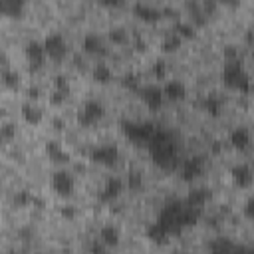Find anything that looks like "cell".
<instances>
[{"instance_id":"obj_19","label":"cell","mask_w":254,"mask_h":254,"mask_svg":"<svg viewBox=\"0 0 254 254\" xmlns=\"http://www.w3.org/2000/svg\"><path fill=\"white\" fill-rule=\"evenodd\" d=\"M208 198H210L208 189H204V187H192V189L187 192V198H185V200H187V204H190V206L202 210V206L206 204Z\"/></svg>"},{"instance_id":"obj_8","label":"cell","mask_w":254,"mask_h":254,"mask_svg":"<svg viewBox=\"0 0 254 254\" xmlns=\"http://www.w3.org/2000/svg\"><path fill=\"white\" fill-rule=\"evenodd\" d=\"M202 171H204V157H202V155H190V157H187V159L181 163V169H179L181 179H183L185 183L194 181L196 177L202 175Z\"/></svg>"},{"instance_id":"obj_43","label":"cell","mask_w":254,"mask_h":254,"mask_svg":"<svg viewBox=\"0 0 254 254\" xmlns=\"http://www.w3.org/2000/svg\"><path fill=\"white\" fill-rule=\"evenodd\" d=\"M232 254H254V248H248L244 244H236L234 250H232Z\"/></svg>"},{"instance_id":"obj_46","label":"cell","mask_w":254,"mask_h":254,"mask_svg":"<svg viewBox=\"0 0 254 254\" xmlns=\"http://www.w3.org/2000/svg\"><path fill=\"white\" fill-rule=\"evenodd\" d=\"M200 6H202V10H204V14H206V16L216 8V4H214V2H202Z\"/></svg>"},{"instance_id":"obj_29","label":"cell","mask_w":254,"mask_h":254,"mask_svg":"<svg viewBox=\"0 0 254 254\" xmlns=\"http://www.w3.org/2000/svg\"><path fill=\"white\" fill-rule=\"evenodd\" d=\"M14 204L16 206H34V200H36V194L32 192V190H28V189H20V190H16L14 192Z\"/></svg>"},{"instance_id":"obj_44","label":"cell","mask_w":254,"mask_h":254,"mask_svg":"<svg viewBox=\"0 0 254 254\" xmlns=\"http://www.w3.org/2000/svg\"><path fill=\"white\" fill-rule=\"evenodd\" d=\"M52 127H54L56 131H62V129L65 127V119H64V117H54V119H52Z\"/></svg>"},{"instance_id":"obj_15","label":"cell","mask_w":254,"mask_h":254,"mask_svg":"<svg viewBox=\"0 0 254 254\" xmlns=\"http://www.w3.org/2000/svg\"><path fill=\"white\" fill-rule=\"evenodd\" d=\"M81 48L85 54H93V56H101L105 54V46H103V40L95 34V32H87L81 40Z\"/></svg>"},{"instance_id":"obj_36","label":"cell","mask_w":254,"mask_h":254,"mask_svg":"<svg viewBox=\"0 0 254 254\" xmlns=\"http://www.w3.org/2000/svg\"><path fill=\"white\" fill-rule=\"evenodd\" d=\"M0 135H2V139H12L16 135V125L10 121H4L0 127Z\"/></svg>"},{"instance_id":"obj_52","label":"cell","mask_w":254,"mask_h":254,"mask_svg":"<svg viewBox=\"0 0 254 254\" xmlns=\"http://www.w3.org/2000/svg\"><path fill=\"white\" fill-rule=\"evenodd\" d=\"M36 254H46V252H36Z\"/></svg>"},{"instance_id":"obj_1","label":"cell","mask_w":254,"mask_h":254,"mask_svg":"<svg viewBox=\"0 0 254 254\" xmlns=\"http://www.w3.org/2000/svg\"><path fill=\"white\" fill-rule=\"evenodd\" d=\"M200 214H202V210L187 204V200L171 198V200H167L161 206L159 216H157V222L171 236V234H181L187 226H194L198 222Z\"/></svg>"},{"instance_id":"obj_47","label":"cell","mask_w":254,"mask_h":254,"mask_svg":"<svg viewBox=\"0 0 254 254\" xmlns=\"http://www.w3.org/2000/svg\"><path fill=\"white\" fill-rule=\"evenodd\" d=\"M246 42L248 44H254V30H248L246 32Z\"/></svg>"},{"instance_id":"obj_13","label":"cell","mask_w":254,"mask_h":254,"mask_svg":"<svg viewBox=\"0 0 254 254\" xmlns=\"http://www.w3.org/2000/svg\"><path fill=\"white\" fill-rule=\"evenodd\" d=\"M230 177H232L234 185H236V187H242V189H246V187H250V185L254 183V171H252V167L246 165V163H236V165H232Z\"/></svg>"},{"instance_id":"obj_6","label":"cell","mask_w":254,"mask_h":254,"mask_svg":"<svg viewBox=\"0 0 254 254\" xmlns=\"http://www.w3.org/2000/svg\"><path fill=\"white\" fill-rule=\"evenodd\" d=\"M103 115H105L103 103L97 101V99H87V101L81 105V109L77 111V123L83 125V127H89V125L97 123Z\"/></svg>"},{"instance_id":"obj_50","label":"cell","mask_w":254,"mask_h":254,"mask_svg":"<svg viewBox=\"0 0 254 254\" xmlns=\"http://www.w3.org/2000/svg\"><path fill=\"white\" fill-rule=\"evenodd\" d=\"M250 91H252V93H254V81H252V87H250Z\"/></svg>"},{"instance_id":"obj_42","label":"cell","mask_w":254,"mask_h":254,"mask_svg":"<svg viewBox=\"0 0 254 254\" xmlns=\"http://www.w3.org/2000/svg\"><path fill=\"white\" fill-rule=\"evenodd\" d=\"M224 56H226V60H238V50H236V46H232V44L224 46Z\"/></svg>"},{"instance_id":"obj_24","label":"cell","mask_w":254,"mask_h":254,"mask_svg":"<svg viewBox=\"0 0 254 254\" xmlns=\"http://www.w3.org/2000/svg\"><path fill=\"white\" fill-rule=\"evenodd\" d=\"M234 246H236V244H234L232 240L220 236V238H214V240L208 244V254H232Z\"/></svg>"},{"instance_id":"obj_4","label":"cell","mask_w":254,"mask_h":254,"mask_svg":"<svg viewBox=\"0 0 254 254\" xmlns=\"http://www.w3.org/2000/svg\"><path fill=\"white\" fill-rule=\"evenodd\" d=\"M157 129L159 127L153 121H135V119H123L121 121L123 135L135 145H149V141L153 139Z\"/></svg>"},{"instance_id":"obj_35","label":"cell","mask_w":254,"mask_h":254,"mask_svg":"<svg viewBox=\"0 0 254 254\" xmlns=\"http://www.w3.org/2000/svg\"><path fill=\"white\" fill-rule=\"evenodd\" d=\"M54 89L64 91V93H69V79H67V75H64V73L54 75Z\"/></svg>"},{"instance_id":"obj_20","label":"cell","mask_w":254,"mask_h":254,"mask_svg":"<svg viewBox=\"0 0 254 254\" xmlns=\"http://www.w3.org/2000/svg\"><path fill=\"white\" fill-rule=\"evenodd\" d=\"M222 105H224V101H222V97H220L218 93H208V95H204V99H202V109H204L210 117H218L220 111H222Z\"/></svg>"},{"instance_id":"obj_53","label":"cell","mask_w":254,"mask_h":254,"mask_svg":"<svg viewBox=\"0 0 254 254\" xmlns=\"http://www.w3.org/2000/svg\"><path fill=\"white\" fill-rule=\"evenodd\" d=\"M252 58H254V50H252Z\"/></svg>"},{"instance_id":"obj_31","label":"cell","mask_w":254,"mask_h":254,"mask_svg":"<svg viewBox=\"0 0 254 254\" xmlns=\"http://www.w3.org/2000/svg\"><path fill=\"white\" fill-rule=\"evenodd\" d=\"M24 8V2L22 0H0V10L8 16H18Z\"/></svg>"},{"instance_id":"obj_7","label":"cell","mask_w":254,"mask_h":254,"mask_svg":"<svg viewBox=\"0 0 254 254\" xmlns=\"http://www.w3.org/2000/svg\"><path fill=\"white\" fill-rule=\"evenodd\" d=\"M44 48H46V56L52 60H62L67 54V42L60 32H50L44 38Z\"/></svg>"},{"instance_id":"obj_39","label":"cell","mask_w":254,"mask_h":254,"mask_svg":"<svg viewBox=\"0 0 254 254\" xmlns=\"http://www.w3.org/2000/svg\"><path fill=\"white\" fill-rule=\"evenodd\" d=\"M65 97H67V93H64V91H58V89H54V91H52V95H50V101H52L54 105H62V103L65 101Z\"/></svg>"},{"instance_id":"obj_12","label":"cell","mask_w":254,"mask_h":254,"mask_svg":"<svg viewBox=\"0 0 254 254\" xmlns=\"http://www.w3.org/2000/svg\"><path fill=\"white\" fill-rule=\"evenodd\" d=\"M139 95H141L143 103H145L151 111H157V109L163 105V97H165L163 87H159V85H155V83L143 85V87H141V91H139Z\"/></svg>"},{"instance_id":"obj_5","label":"cell","mask_w":254,"mask_h":254,"mask_svg":"<svg viewBox=\"0 0 254 254\" xmlns=\"http://www.w3.org/2000/svg\"><path fill=\"white\" fill-rule=\"evenodd\" d=\"M89 159L97 165L103 167H111L117 163L119 159V147L115 143H99L89 151Z\"/></svg>"},{"instance_id":"obj_16","label":"cell","mask_w":254,"mask_h":254,"mask_svg":"<svg viewBox=\"0 0 254 254\" xmlns=\"http://www.w3.org/2000/svg\"><path fill=\"white\" fill-rule=\"evenodd\" d=\"M163 93L165 97H169L171 101H183L187 97V85L181 79H169L163 85Z\"/></svg>"},{"instance_id":"obj_18","label":"cell","mask_w":254,"mask_h":254,"mask_svg":"<svg viewBox=\"0 0 254 254\" xmlns=\"http://www.w3.org/2000/svg\"><path fill=\"white\" fill-rule=\"evenodd\" d=\"M46 153H48V157L54 161V163H60V165H65V163H69V153L60 145V141H46Z\"/></svg>"},{"instance_id":"obj_14","label":"cell","mask_w":254,"mask_h":254,"mask_svg":"<svg viewBox=\"0 0 254 254\" xmlns=\"http://www.w3.org/2000/svg\"><path fill=\"white\" fill-rule=\"evenodd\" d=\"M133 12L143 20V22H157L163 16V10L151 2H135Z\"/></svg>"},{"instance_id":"obj_48","label":"cell","mask_w":254,"mask_h":254,"mask_svg":"<svg viewBox=\"0 0 254 254\" xmlns=\"http://www.w3.org/2000/svg\"><path fill=\"white\" fill-rule=\"evenodd\" d=\"M212 151H214V153L220 151V141H212Z\"/></svg>"},{"instance_id":"obj_49","label":"cell","mask_w":254,"mask_h":254,"mask_svg":"<svg viewBox=\"0 0 254 254\" xmlns=\"http://www.w3.org/2000/svg\"><path fill=\"white\" fill-rule=\"evenodd\" d=\"M103 4H107V6H117L119 2H117V0H103Z\"/></svg>"},{"instance_id":"obj_17","label":"cell","mask_w":254,"mask_h":254,"mask_svg":"<svg viewBox=\"0 0 254 254\" xmlns=\"http://www.w3.org/2000/svg\"><path fill=\"white\" fill-rule=\"evenodd\" d=\"M230 143H232V147L234 149H238V151H246L248 147H250V131L246 129V127H242V125H238V127H234L232 131H230Z\"/></svg>"},{"instance_id":"obj_34","label":"cell","mask_w":254,"mask_h":254,"mask_svg":"<svg viewBox=\"0 0 254 254\" xmlns=\"http://www.w3.org/2000/svg\"><path fill=\"white\" fill-rule=\"evenodd\" d=\"M167 71H169V67H167V62L165 60H155L153 62V75L157 77V79H165L167 77Z\"/></svg>"},{"instance_id":"obj_40","label":"cell","mask_w":254,"mask_h":254,"mask_svg":"<svg viewBox=\"0 0 254 254\" xmlns=\"http://www.w3.org/2000/svg\"><path fill=\"white\" fill-rule=\"evenodd\" d=\"M133 40H135V50H137V52H145V50H147V42L143 40V36H141L137 30H135V34H133Z\"/></svg>"},{"instance_id":"obj_38","label":"cell","mask_w":254,"mask_h":254,"mask_svg":"<svg viewBox=\"0 0 254 254\" xmlns=\"http://www.w3.org/2000/svg\"><path fill=\"white\" fill-rule=\"evenodd\" d=\"M89 252H91V254H105V252H107V246L97 238V240H93V242L89 244Z\"/></svg>"},{"instance_id":"obj_3","label":"cell","mask_w":254,"mask_h":254,"mask_svg":"<svg viewBox=\"0 0 254 254\" xmlns=\"http://www.w3.org/2000/svg\"><path fill=\"white\" fill-rule=\"evenodd\" d=\"M220 77H222V81H224L226 87L238 89L242 93H248L250 87H252V79H250V75L244 69V65H242L240 60H226L224 65H222Z\"/></svg>"},{"instance_id":"obj_27","label":"cell","mask_w":254,"mask_h":254,"mask_svg":"<svg viewBox=\"0 0 254 254\" xmlns=\"http://www.w3.org/2000/svg\"><path fill=\"white\" fill-rule=\"evenodd\" d=\"M181 42H183V38L177 34V32H167L165 36H163V42H161V48H163V52H175V50H179L181 48Z\"/></svg>"},{"instance_id":"obj_21","label":"cell","mask_w":254,"mask_h":254,"mask_svg":"<svg viewBox=\"0 0 254 254\" xmlns=\"http://www.w3.org/2000/svg\"><path fill=\"white\" fill-rule=\"evenodd\" d=\"M145 234H147V238H149L151 242H155V244H165V242L169 240V232H167L157 220H153V222L147 224Z\"/></svg>"},{"instance_id":"obj_28","label":"cell","mask_w":254,"mask_h":254,"mask_svg":"<svg viewBox=\"0 0 254 254\" xmlns=\"http://www.w3.org/2000/svg\"><path fill=\"white\" fill-rule=\"evenodd\" d=\"M121 83H123V87L131 89V91H141V87H143V79L137 71H127L121 77Z\"/></svg>"},{"instance_id":"obj_25","label":"cell","mask_w":254,"mask_h":254,"mask_svg":"<svg viewBox=\"0 0 254 254\" xmlns=\"http://www.w3.org/2000/svg\"><path fill=\"white\" fill-rule=\"evenodd\" d=\"M91 77H93L95 83L105 85V83H109L113 79V71H111V67L107 64H95L93 69H91Z\"/></svg>"},{"instance_id":"obj_37","label":"cell","mask_w":254,"mask_h":254,"mask_svg":"<svg viewBox=\"0 0 254 254\" xmlns=\"http://www.w3.org/2000/svg\"><path fill=\"white\" fill-rule=\"evenodd\" d=\"M242 212H244L246 218L254 220V196H248V198H246V202H244V206H242Z\"/></svg>"},{"instance_id":"obj_2","label":"cell","mask_w":254,"mask_h":254,"mask_svg":"<svg viewBox=\"0 0 254 254\" xmlns=\"http://www.w3.org/2000/svg\"><path fill=\"white\" fill-rule=\"evenodd\" d=\"M147 149H149L153 163L159 165L161 169L171 171L179 165V145L171 131L159 127L157 133L153 135V139L149 141Z\"/></svg>"},{"instance_id":"obj_9","label":"cell","mask_w":254,"mask_h":254,"mask_svg":"<svg viewBox=\"0 0 254 254\" xmlns=\"http://www.w3.org/2000/svg\"><path fill=\"white\" fill-rule=\"evenodd\" d=\"M50 185L52 189L56 190V194L60 196H69L73 192V187H75V181H73V175L69 171H54L52 173V179H50Z\"/></svg>"},{"instance_id":"obj_10","label":"cell","mask_w":254,"mask_h":254,"mask_svg":"<svg viewBox=\"0 0 254 254\" xmlns=\"http://www.w3.org/2000/svg\"><path fill=\"white\" fill-rule=\"evenodd\" d=\"M24 54L28 58V65L32 71L40 69L44 65V58H46V48H44V42H38V40H28L26 46H24Z\"/></svg>"},{"instance_id":"obj_23","label":"cell","mask_w":254,"mask_h":254,"mask_svg":"<svg viewBox=\"0 0 254 254\" xmlns=\"http://www.w3.org/2000/svg\"><path fill=\"white\" fill-rule=\"evenodd\" d=\"M119 238H121V234H119V228L117 226H113V224H103L101 228H99V240L105 244V246H117L119 244Z\"/></svg>"},{"instance_id":"obj_45","label":"cell","mask_w":254,"mask_h":254,"mask_svg":"<svg viewBox=\"0 0 254 254\" xmlns=\"http://www.w3.org/2000/svg\"><path fill=\"white\" fill-rule=\"evenodd\" d=\"M26 93H28V97H30V99H32V101H34V99H38V97H40V89H38V87H36V85H30V87H28V91H26Z\"/></svg>"},{"instance_id":"obj_11","label":"cell","mask_w":254,"mask_h":254,"mask_svg":"<svg viewBox=\"0 0 254 254\" xmlns=\"http://www.w3.org/2000/svg\"><path fill=\"white\" fill-rule=\"evenodd\" d=\"M123 187H125L123 179H119L115 175L113 177H107L105 183H103V187H101V190L97 192V198L101 202H111V200H115L123 192Z\"/></svg>"},{"instance_id":"obj_51","label":"cell","mask_w":254,"mask_h":254,"mask_svg":"<svg viewBox=\"0 0 254 254\" xmlns=\"http://www.w3.org/2000/svg\"><path fill=\"white\" fill-rule=\"evenodd\" d=\"M8 254H18V252H14V250H10V252H8Z\"/></svg>"},{"instance_id":"obj_32","label":"cell","mask_w":254,"mask_h":254,"mask_svg":"<svg viewBox=\"0 0 254 254\" xmlns=\"http://www.w3.org/2000/svg\"><path fill=\"white\" fill-rule=\"evenodd\" d=\"M127 38H129L127 28H123V26H111V28H109V40H111L113 44H125Z\"/></svg>"},{"instance_id":"obj_41","label":"cell","mask_w":254,"mask_h":254,"mask_svg":"<svg viewBox=\"0 0 254 254\" xmlns=\"http://www.w3.org/2000/svg\"><path fill=\"white\" fill-rule=\"evenodd\" d=\"M60 214H62L64 218H73V216L77 214V210H75L73 204H64V206L60 208Z\"/></svg>"},{"instance_id":"obj_30","label":"cell","mask_w":254,"mask_h":254,"mask_svg":"<svg viewBox=\"0 0 254 254\" xmlns=\"http://www.w3.org/2000/svg\"><path fill=\"white\" fill-rule=\"evenodd\" d=\"M2 83H4L6 87H10V89H16V87L20 85V73H18L16 69L4 65V69H2Z\"/></svg>"},{"instance_id":"obj_22","label":"cell","mask_w":254,"mask_h":254,"mask_svg":"<svg viewBox=\"0 0 254 254\" xmlns=\"http://www.w3.org/2000/svg\"><path fill=\"white\" fill-rule=\"evenodd\" d=\"M20 113H22V119H24L26 123H30V125H38V123L42 121V117H44L42 109H40L36 103H30V101L20 107Z\"/></svg>"},{"instance_id":"obj_26","label":"cell","mask_w":254,"mask_h":254,"mask_svg":"<svg viewBox=\"0 0 254 254\" xmlns=\"http://www.w3.org/2000/svg\"><path fill=\"white\" fill-rule=\"evenodd\" d=\"M173 32H177L181 38H192L194 36V24L190 20L177 18L175 24H173Z\"/></svg>"},{"instance_id":"obj_33","label":"cell","mask_w":254,"mask_h":254,"mask_svg":"<svg viewBox=\"0 0 254 254\" xmlns=\"http://www.w3.org/2000/svg\"><path fill=\"white\" fill-rule=\"evenodd\" d=\"M127 187L131 190H139L143 189V175L139 171H129L127 173Z\"/></svg>"}]
</instances>
